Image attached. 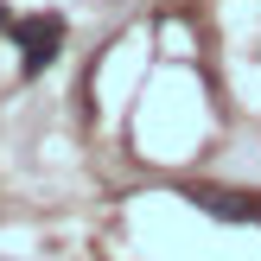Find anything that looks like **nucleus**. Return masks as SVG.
<instances>
[{"instance_id": "obj_3", "label": "nucleus", "mask_w": 261, "mask_h": 261, "mask_svg": "<svg viewBox=\"0 0 261 261\" xmlns=\"http://www.w3.org/2000/svg\"><path fill=\"white\" fill-rule=\"evenodd\" d=\"M0 32H13V7H7V0H0Z\"/></svg>"}, {"instance_id": "obj_2", "label": "nucleus", "mask_w": 261, "mask_h": 261, "mask_svg": "<svg viewBox=\"0 0 261 261\" xmlns=\"http://www.w3.org/2000/svg\"><path fill=\"white\" fill-rule=\"evenodd\" d=\"M185 204H198L217 223H261V191H236V185H185Z\"/></svg>"}, {"instance_id": "obj_1", "label": "nucleus", "mask_w": 261, "mask_h": 261, "mask_svg": "<svg viewBox=\"0 0 261 261\" xmlns=\"http://www.w3.org/2000/svg\"><path fill=\"white\" fill-rule=\"evenodd\" d=\"M13 38H19V76H38L64 45V19L58 13H32V19H13Z\"/></svg>"}]
</instances>
